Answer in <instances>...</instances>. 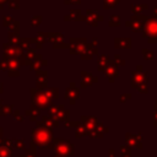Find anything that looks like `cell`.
Segmentation results:
<instances>
[{
  "instance_id": "6da1fadb",
  "label": "cell",
  "mask_w": 157,
  "mask_h": 157,
  "mask_svg": "<svg viewBox=\"0 0 157 157\" xmlns=\"http://www.w3.org/2000/svg\"><path fill=\"white\" fill-rule=\"evenodd\" d=\"M32 146H37L39 148L47 150L54 147V137L50 129L37 126L32 130Z\"/></svg>"
},
{
  "instance_id": "7a4b0ae2",
  "label": "cell",
  "mask_w": 157,
  "mask_h": 157,
  "mask_svg": "<svg viewBox=\"0 0 157 157\" xmlns=\"http://www.w3.org/2000/svg\"><path fill=\"white\" fill-rule=\"evenodd\" d=\"M54 150H55V156L59 157H70L74 155V145L69 140L54 139Z\"/></svg>"
},
{
  "instance_id": "3957f363",
  "label": "cell",
  "mask_w": 157,
  "mask_h": 157,
  "mask_svg": "<svg viewBox=\"0 0 157 157\" xmlns=\"http://www.w3.org/2000/svg\"><path fill=\"white\" fill-rule=\"evenodd\" d=\"M142 37L147 38L150 43H157V17H148L146 26L142 31Z\"/></svg>"
},
{
  "instance_id": "277c9868",
  "label": "cell",
  "mask_w": 157,
  "mask_h": 157,
  "mask_svg": "<svg viewBox=\"0 0 157 157\" xmlns=\"http://www.w3.org/2000/svg\"><path fill=\"white\" fill-rule=\"evenodd\" d=\"M31 96H32V105H36L39 109H47L52 104V101L48 99L45 97V94L43 93V91H40L38 88H32Z\"/></svg>"
},
{
  "instance_id": "5b68a950",
  "label": "cell",
  "mask_w": 157,
  "mask_h": 157,
  "mask_svg": "<svg viewBox=\"0 0 157 157\" xmlns=\"http://www.w3.org/2000/svg\"><path fill=\"white\" fill-rule=\"evenodd\" d=\"M147 20H148L147 16L134 15L130 21H126V26L131 27V29H132L134 32H141V33H142V31H144V28H145V26H146Z\"/></svg>"
},
{
  "instance_id": "8992f818",
  "label": "cell",
  "mask_w": 157,
  "mask_h": 157,
  "mask_svg": "<svg viewBox=\"0 0 157 157\" xmlns=\"http://www.w3.org/2000/svg\"><path fill=\"white\" fill-rule=\"evenodd\" d=\"M87 40L85 38H71L69 49L71 54H82L83 50L87 48Z\"/></svg>"
},
{
  "instance_id": "52a82bcc",
  "label": "cell",
  "mask_w": 157,
  "mask_h": 157,
  "mask_svg": "<svg viewBox=\"0 0 157 157\" xmlns=\"http://www.w3.org/2000/svg\"><path fill=\"white\" fill-rule=\"evenodd\" d=\"M4 59H20V56L23 54V50L17 45L11 44H4Z\"/></svg>"
},
{
  "instance_id": "ba28073f",
  "label": "cell",
  "mask_w": 157,
  "mask_h": 157,
  "mask_svg": "<svg viewBox=\"0 0 157 157\" xmlns=\"http://www.w3.org/2000/svg\"><path fill=\"white\" fill-rule=\"evenodd\" d=\"M83 20L90 26H97L98 21H103V17L101 15H98L97 11H94V10H87L86 15L83 16Z\"/></svg>"
},
{
  "instance_id": "9c48e42d",
  "label": "cell",
  "mask_w": 157,
  "mask_h": 157,
  "mask_svg": "<svg viewBox=\"0 0 157 157\" xmlns=\"http://www.w3.org/2000/svg\"><path fill=\"white\" fill-rule=\"evenodd\" d=\"M78 97H80V90L76 87V85H75L74 82H71V83H70V86H69V88L66 90L65 98H66V99H69L71 104H75V103H76V101L78 99Z\"/></svg>"
},
{
  "instance_id": "30bf717a",
  "label": "cell",
  "mask_w": 157,
  "mask_h": 157,
  "mask_svg": "<svg viewBox=\"0 0 157 157\" xmlns=\"http://www.w3.org/2000/svg\"><path fill=\"white\" fill-rule=\"evenodd\" d=\"M105 77H108V80L110 82H113L115 80V77L118 76V66L114 64V61H109L108 65L105 66V69L103 70Z\"/></svg>"
},
{
  "instance_id": "8fae6325",
  "label": "cell",
  "mask_w": 157,
  "mask_h": 157,
  "mask_svg": "<svg viewBox=\"0 0 157 157\" xmlns=\"http://www.w3.org/2000/svg\"><path fill=\"white\" fill-rule=\"evenodd\" d=\"M80 123L86 128L87 134H88L90 131H92V130L98 125V121H97V119H96L94 117H86V115L81 117V121H80Z\"/></svg>"
},
{
  "instance_id": "7c38bea8",
  "label": "cell",
  "mask_w": 157,
  "mask_h": 157,
  "mask_svg": "<svg viewBox=\"0 0 157 157\" xmlns=\"http://www.w3.org/2000/svg\"><path fill=\"white\" fill-rule=\"evenodd\" d=\"M147 81L146 75L144 72H132V77H131V87L137 88L141 85H145Z\"/></svg>"
},
{
  "instance_id": "4fadbf2b",
  "label": "cell",
  "mask_w": 157,
  "mask_h": 157,
  "mask_svg": "<svg viewBox=\"0 0 157 157\" xmlns=\"http://www.w3.org/2000/svg\"><path fill=\"white\" fill-rule=\"evenodd\" d=\"M126 145L129 146H132L135 148H141L142 146V140H141V136L140 134H128L126 135Z\"/></svg>"
},
{
  "instance_id": "5bb4252c",
  "label": "cell",
  "mask_w": 157,
  "mask_h": 157,
  "mask_svg": "<svg viewBox=\"0 0 157 157\" xmlns=\"http://www.w3.org/2000/svg\"><path fill=\"white\" fill-rule=\"evenodd\" d=\"M47 77H48V72L47 71H37V88L38 90H45L47 88Z\"/></svg>"
},
{
  "instance_id": "9a60e30c",
  "label": "cell",
  "mask_w": 157,
  "mask_h": 157,
  "mask_svg": "<svg viewBox=\"0 0 157 157\" xmlns=\"http://www.w3.org/2000/svg\"><path fill=\"white\" fill-rule=\"evenodd\" d=\"M97 81V78L90 74V72H86V71H82L81 72V87L85 88L87 86H91L92 83H94Z\"/></svg>"
},
{
  "instance_id": "2e32d148",
  "label": "cell",
  "mask_w": 157,
  "mask_h": 157,
  "mask_svg": "<svg viewBox=\"0 0 157 157\" xmlns=\"http://www.w3.org/2000/svg\"><path fill=\"white\" fill-rule=\"evenodd\" d=\"M58 125V123L56 121H54L49 115L47 117V115H44L43 118H42V121H37V126H43V128H47V129H53V128H55Z\"/></svg>"
},
{
  "instance_id": "e0dca14e",
  "label": "cell",
  "mask_w": 157,
  "mask_h": 157,
  "mask_svg": "<svg viewBox=\"0 0 157 157\" xmlns=\"http://www.w3.org/2000/svg\"><path fill=\"white\" fill-rule=\"evenodd\" d=\"M107 131H108V128H104L101 123H98V125L92 131L88 132V136L90 137H102Z\"/></svg>"
},
{
  "instance_id": "ac0fdd59",
  "label": "cell",
  "mask_w": 157,
  "mask_h": 157,
  "mask_svg": "<svg viewBox=\"0 0 157 157\" xmlns=\"http://www.w3.org/2000/svg\"><path fill=\"white\" fill-rule=\"evenodd\" d=\"M114 43H115V48H120V49H128L131 47L130 38H115Z\"/></svg>"
},
{
  "instance_id": "d6986e66",
  "label": "cell",
  "mask_w": 157,
  "mask_h": 157,
  "mask_svg": "<svg viewBox=\"0 0 157 157\" xmlns=\"http://www.w3.org/2000/svg\"><path fill=\"white\" fill-rule=\"evenodd\" d=\"M96 54H97V48H94V47H92L91 44H88L87 48H86V49L83 50V53L81 54V59H83V60L92 59Z\"/></svg>"
},
{
  "instance_id": "ffe728a7",
  "label": "cell",
  "mask_w": 157,
  "mask_h": 157,
  "mask_svg": "<svg viewBox=\"0 0 157 157\" xmlns=\"http://www.w3.org/2000/svg\"><path fill=\"white\" fill-rule=\"evenodd\" d=\"M6 63L7 71H18L20 69V60L18 59H4Z\"/></svg>"
},
{
  "instance_id": "44dd1931",
  "label": "cell",
  "mask_w": 157,
  "mask_h": 157,
  "mask_svg": "<svg viewBox=\"0 0 157 157\" xmlns=\"http://www.w3.org/2000/svg\"><path fill=\"white\" fill-rule=\"evenodd\" d=\"M25 114H26L27 117H29L32 121H37V118H38L39 114H40V109H39L38 107H36V105H32L31 109H27Z\"/></svg>"
},
{
  "instance_id": "7402d4cb",
  "label": "cell",
  "mask_w": 157,
  "mask_h": 157,
  "mask_svg": "<svg viewBox=\"0 0 157 157\" xmlns=\"http://www.w3.org/2000/svg\"><path fill=\"white\" fill-rule=\"evenodd\" d=\"M42 65H47V60H44L40 55H37V58L31 63V69L32 70H34V71H38L39 69H40V66Z\"/></svg>"
},
{
  "instance_id": "603a6c76",
  "label": "cell",
  "mask_w": 157,
  "mask_h": 157,
  "mask_svg": "<svg viewBox=\"0 0 157 157\" xmlns=\"http://www.w3.org/2000/svg\"><path fill=\"white\" fill-rule=\"evenodd\" d=\"M82 18L83 17L81 16V11L77 10V9H74V10L70 11L69 16L65 17V21H67V20H70V21H81Z\"/></svg>"
},
{
  "instance_id": "cb8c5ba5",
  "label": "cell",
  "mask_w": 157,
  "mask_h": 157,
  "mask_svg": "<svg viewBox=\"0 0 157 157\" xmlns=\"http://www.w3.org/2000/svg\"><path fill=\"white\" fill-rule=\"evenodd\" d=\"M47 39H48V33H44V32L38 33L37 37L34 38V43H36L37 48H42V47H43V43H44Z\"/></svg>"
},
{
  "instance_id": "d4e9b609",
  "label": "cell",
  "mask_w": 157,
  "mask_h": 157,
  "mask_svg": "<svg viewBox=\"0 0 157 157\" xmlns=\"http://www.w3.org/2000/svg\"><path fill=\"white\" fill-rule=\"evenodd\" d=\"M9 40H10V44L11 45H17L18 42H20V34H18V31H11L9 32Z\"/></svg>"
},
{
  "instance_id": "484cf974",
  "label": "cell",
  "mask_w": 157,
  "mask_h": 157,
  "mask_svg": "<svg viewBox=\"0 0 157 157\" xmlns=\"http://www.w3.org/2000/svg\"><path fill=\"white\" fill-rule=\"evenodd\" d=\"M43 93L45 94V97L50 101L58 98V88H53V87H49V88H45L43 91Z\"/></svg>"
},
{
  "instance_id": "4316f807",
  "label": "cell",
  "mask_w": 157,
  "mask_h": 157,
  "mask_svg": "<svg viewBox=\"0 0 157 157\" xmlns=\"http://www.w3.org/2000/svg\"><path fill=\"white\" fill-rule=\"evenodd\" d=\"M109 61H110V60H109V58H108L107 55H101V56L98 58V60H97L98 70H99V71H103V70L105 69V66L108 65Z\"/></svg>"
},
{
  "instance_id": "83f0119b",
  "label": "cell",
  "mask_w": 157,
  "mask_h": 157,
  "mask_svg": "<svg viewBox=\"0 0 157 157\" xmlns=\"http://www.w3.org/2000/svg\"><path fill=\"white\" fill-rule=\"evenodd\" d=\"M48 39L54 44H58L59 42L63 43V33H48Z\"/></svg>"
},
{
  "instance_id": "f1b7e54d",
  "label": "cell",
  "mask_w": 157,
  "mask_h": 157,
  "mask_svg": "<svg viewBox=\"0 0 157 157\" xmlns=\"http://www.w3.org/2000/svg\"><path fill=\"white\" fill-rule=\"evenodd\" d=\"M147 9H148V6H147V5H141V4L131 5V11H132V13H135V15H139L141 11L147 10Z\"/></svg>"
},
{
  "instance_id": "f546056e",
  "label": "cell",
  "mask_w": 157,
  "mask_h": 157,
  "mask_svg": "<svg viewBox=\"0 0 157 157\" xmlns=\"http://www.w3.org/2000/svg\"><path fill=\"white\" fill-rule=\"evenodd\" d=\"M32 42H34V39H28V38H20V42H18V44H20V48L23 50H27V49H29V43H32Z\"/></svg>"
},
{
  "instance_id": "4dcf8cb0",
  "label": "cell",
  "mask_w": 157,
  "mask_h": 157,
  "mask_svg": "<svg viewBox=\"0 0 157 157\" xmlns=\"http://www.w3.org/2000/svg\"><path fill=\"white\" fill-rule=\"evenodd\" d=\"M85 135H87V130H86V128L81 123H78V125L76 126V134H75V136L78 139V137H82Z\"/></svg>"
},
{
  "instance_id": "1f68e13d",
  "label": "cell",
  "mask_w": 157,
  "mask_h": 157,
  "mask_svg": "<svg viewBox=\"0 0 157 157\" xmlns=\"http://www.w3.org/2000/svg\"><path fill=\"white\" fill-rule=\"evenodd\" d=\"M12 110H13V107L12 105H10V104H2L1 107H0V115L1 117H5V115H7V114H10V113H12Z\"/></svg>"
},
{
  "instance_id": "d6a6232c",
  "label": "cell",
  "mask_w": 157,
  "mask_h": 157,
  "mask_svg": "<svg viewBox=\"0 0 157 157\" xmlns=\"http://www.w3.org/2000/svg\"><path fill=\"white\" fill-rule=\"evenodd\" d=\"M120 150H121V157H131V153H130L131 148H130V146L123 145V146H120Z\"/></svg>"
},
{
  "instance_id": "836d02e7",
  "label": "cell",
  "mask_w": 157,
  "mask_h": 157,
  "mask_svg": "<svg viewBox=\"0 0 157 157\" xmlns=\"http://www.w3.org/2000/svg\"><path fill=\"white\" fill-rule=\"evenodd\" d=\"M119 23H120V17L118 15L110 16V18H109V26L115 27V26H119Z\"/></svg>"
},
{
  "instance_id": "e575fe53",
  "label": "cell",
  "mask_w": 157,
  "mask_h": 157,
  "mask_svg": "<svg viewBox=\"0 0 157 157\" xmlns=\"http://www.w3.org/2000/svg\"><path fill=\"white\" fill-rule=\"evenodd\" d=\"M12 155V151L5 146H1L0 147V157H11Z\"/></svg>"
},
{
  "instance_id": "d590c367",
  "label": "cell",
  "mask_w": 157,
  "mask_h": 157,
  "mask_svg": "<svg viewBox=\"0 0 157 157\" xmlns=\"http://www.w3.org/2000/svg\"><path fill=\"white\" fill-rule=\"evenodd\" d=\"M103 1H104V9H105V10L114 7V6L119 2V0H103Z\"/></svg>"
},
{
  "instance_id": "8d00e7d4",
  "label": "cell",
  "mask_w": 157,
  "mask_h": 157,
  "mask_svg": "<svg viewBox=\"0 0 157 157\" xmlns=\"http://www.w3.org/2000/svg\"><path fill=\"white\" fill-rule=\"evenodd\" d=\"M12 146H15L16 148H25V140H12Z\"/></svg>"
},
{
  "instance_id": "74e56055",
  "label": "cell",
  "mask_w": 157,
  "mask_h": 157,
  "mask_svg": "<svg viewBox=\"0 0 157 157\" xmlns=\"http://www.w3.org/2000/svg\"><path fill=\"white\" fill-rule=\"evenodd\" d=\"M142 54H144V58L146 60H151L153 59V52L148 50V49H142Z\"/></svg>"
},
{
  "instance_id": "f35d334b",
  "label": "cell",
  "mask_w": 157,
  "mask_h": 157,
  "mask_svg": "<svg viewBox=\"0 0 157 157\" xmlns=\"http://www.w3.org/2000/svg\"><path fill=\"white\" fill-rule=\"evenodd\" d=\"M7 2H9V7L10 9H15V10L20 9V1L18 0H9Z\"/></svg>"
},
{
  "instance_id": "ab89813d",
  "label": "cell",
  "mask_w": 157,
  "mask_h": 157,
  "mask_svg": "<svg viewBox=\"0 0 157 157\" xmlns=\"http://www.w3.org/2000/svg\"><path fill=\"white\" fill-rule=\"evenodd\" d=\"M42 16H33L32 20H31V25L32 26H38L40 22H42Z\"/></svg>"
},
{
  "instance_id": "60d3db41",
  "label": "cell",
  "mask_w": 157,
  "mask_h": 157,
  "mask_svg": "<svg viewBox=\"0 0 157 157\" xmlns=\"http://www.w3.org/2000/svg\"><path fill=\"white\" fill-rule=\"evenodd\" d=\"M114 64H115V65H125V60L120 59L119 55H115V56H114Z\"/></svg>"
},
{
  "instance_id": "b9f144b4",
  "label": "cell",
  "mask_w": 157,
  "mask_h": 157,
  "mask_svg": "<svg viewBox=\"0 0 157 157\" xmlns=\"http://www.w3.org/2000/svg\"><path fill=\"white\" fill-rule=\"evenodd\" d=\"M21 157H36L34 150H28V151H26V153H25V155H22Z\"/></svg>"
},
{
  "instance_id": "7bdbcfd3",
  "label": "cell",
  "mask_w": 157,
  "mask_h": 157,
  "mask_svg": "<svg viewBox=\"0 0 157 157\" xmlns=\"http://www.w3.org/2000/svg\"><path fill=\"white\" fill-rule=\"evenodd\" d=\"M12 114H13V117H15V119H16V120H18V121H23V117H22V115H20L17 110H13V112H12Z\"/></svg>"
},
{
  "instance_id": "ee69618b",
  "label": "cell",
  "mask_w": 157,
  "mask_h": 157,
  "mask_svg": "<svg viewBox=\"0 0 157 157\" xmlns=\"http://www.w3.org/2000/svg\"><path fill=\"white\" fill-rule=\"evenodd\" d=\"M65 4H80L81 0H64Z\"/></svg>"
},
{
  "instance_id": "f6af8a7d",
  "label": "cell",
  "mask_w": 157,
  "mask_h": 157,
  "mask_svg": "<svg viewBox=\"0 0 157 157\" xmlns=\"http://www.w3.org/2000/svg\"><path fill=\"white\" fill-rule=\"evenodd\" d=\"M7 72H9V76H12V77L18 76V71H7Z\"/></svg>"
},
{
  "instance_id": "bcb514c9",
  "label": "cell",
  "mask_w": 157,
  "mask_h": 157,
  "mask_svg": "<svg viewBox=\"0 0 157 157\" xmlns=\"http://www.w3.org/2000/svg\"><path fill=\"white\" fill-rule=\"evenodd\" d=\"M130 97H131V96H130V94H126V96H123V97H121V98H120V101H121V102H124V101H125V99H129V98H130Z\"/></svg>"
},
{
  "instance_id": "7dc6e473",
  "label": "cell",
  "mask_w": 157,
  "mask_h": 157,
  "mask_svg": "<svg viewBox=\"0 0 157 157\" xmlns=\"http://www.w3.org/2000/svg\"><path fill=\"white\" fill-rule=\"evenodd\" d=\"M153 118H155V124H153V125L157 128V110L155 112V114H153Z\"/></svg>"
},
{
  "instance_id": "c3c4849f",
  "label": "cell",
  "mask_w": 157,
  "mask_h": 157,
  "mask_svg": "<svg viewBox=\"0 0 157 157\" xmlns=\"http://www.w3.org/2000/svg\"><path fill=\"white\" fill-rule=\"evenodd\" d=\"M109 157H114V150H110L109 151Z\"/></svg>"
},
{
  "instance_id": "681fc988",
  "label": "cell",
  "mask_w": 157,
  "mask_h": 157,
  "mask_svg": "<svg viewBox=\"0 0 157 157\" xmlns=\"http://www.w3.org/2000/svg\"><path fill=\"white\" fill-rule=\"evenodd\" d=\"M153 12H155V15H153V16H156V17H157V6H155V7H153Z\"/></svg>"
},
{
  "instance_id": "f907efd6",
  "label": "cell",
  "mask_w": 157,
  "mask_h": 157,
  "mask_svg": "<svg viewBox=\"0 0 157 157\" xmlns=\"http://www.w3.org/2000/svg\"><path fill=\"white\" fill-rule=\"evenodd\" d=\"M6 1H9V0H0V5H2V4H5Z\"/></svg>"
},
{
  "instance_id": "816d5d0a",
  "label": "cell",
  "mask_w": 157,
  "mask_h": 157,
  "mask_svg": "<svg viewBox=\"0 0 157 157\" xmlns=\"http://www.w3.org/2000/svg\"><path fill=\"white\" fill-rule=\"evenodd\" d=\"M0 93H2V83L0 82Z\"/></svg>"
},
{
  "instance_id": "f5cc1de1",
  "label": "cell",
  "mask_w": 157,
  "mask_h": 157,
  "mask_svg": "<svg viewBox=\"0 0 157 157\" xmlns=\"http://www.w3.org/2000/svg\"><path fill=\"white\" fill-rule=\"evenodd\" d=\"M156 110H157V101L155 102V112H156Z\"/></svg>"
},
{
  "instance_id": "db71d44e",
  "label": "cell",
  "mask_w": 157,
  "mask_h": 157,
  "mask_svg": "<svg viewBox=\"0 0 157 157\" xmlns=\"http://www.w3.org/2000/svg\"><path fill=\"white\" fill-rule=\"evenodd\" d=\"M1 134H2V128H0V139H1Z\"/></svg>"
},
{
  "instance_id": "11a10c76",
  "label": "cell",
  "mask_w": 157,
  "mask_h": 157,
  "mask_svg": "<svg viewBox=\"0 0 157 157\" xmlns=\"http://www.w3.org/2000/svg\"><path fill=\"white\" fill-rule=\"evenodd\" d=\"M1 103H2V102H1V101H0V107H1V105H2V104H1Z\"/></svg>"
},
{
  "instance_id": "9f6ffc18",
  "label": "cell",
  "mask_w": 157,
  "mask_h": 157,
  "mask_svg": "<svg viewBox=\"0 0 157 157\" xmlns=\"http://www.w3.org/2000/svg\"><path fill=\"white\" fill-rule=\"evenodd\" d=\"M1 9H2V5H0V10H1Z\"/></svg>"
}]
</instances>
